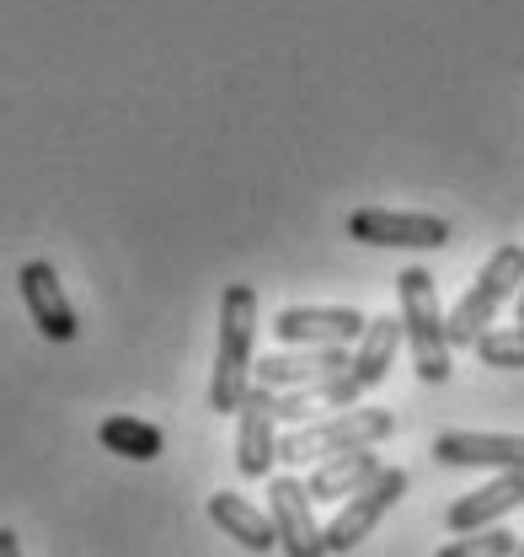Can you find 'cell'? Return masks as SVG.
<instances>
[{
    "label": "cell",
    "instance_id": "6da1fadb",
    "mask_svg": "<svg viewBox=\"0 0 524 557\" xmlns=\"http://www.w3.org/2000/svg\"><path fill=\"white\" fill-rule=\"evenodd\" d=\"M258 289L252 284H225L220 295V348H214V375H209V408L214 413H241L252 392V364H258Z\"/></svg>",
    "mask_w": 524,
    "mask_h": 557
},
{
    "label": "cell",
    "instance_id": "7a4b0ae2",
    "mask_svg": "<svg viewBox=\"0 0 524 557\" xmlns=\"http://www.w3.org/2000/svg\"><path fill=\"white\" fill-rule=\"evenodd\" d=\"M396 300H401V344L412 348V370L423 386H445L450 381V338H445V311H439V289L428 269H401L396 274Z\"/></svg>",
    "mask_w": 524,
    "mask_h": 557
},
{
    "label": "cell",
    "instance_id": "3957f363",
    "mask_svg": "<svg viewBox=\"0 0 524 557\" xmlns=\"http://www.w3.org/2000/svg\"><path fill=\"white\" fill-rule=\"evenodd\" d=\"M391 434L396 418L386 408H348V413L316 418V423H300V429L278 434V461L284 467H316V461L348 456V450H375Z\"/></svg>",
    "mask_w": 524,
    "mask_h": 557
},
{
    "label": "cell",
    "instance_id": "277c9868",
    "mask_svg": "<svg viewBox=\"0 0 524 557\" xmlns=\"http://www.w3.org/2000/svg\"><path fill=\"white\" fill-rule=\"evenodd\" d=\"M520 284H524V247L509 242V247H498V252L487 258V269L476 274V284L460 295L456 311L445 317V338H450V348H476V338L498 322L503 300L520 295Z\"/></svg>",
    "mask_w": 524,
    "mask_h": 557
},
{
    "label": "cell",
    "instance_id": "5b68a950",
    "mask_svg": "<svg viewBox=\"0 0 524 557\" xmlns=\"http://www.w3.org/2000/svg\"><path fill=\"white\" fill-rule=\"evenodd\" d=\"M396 348H401V317H370L364 338L348 348V370H342L337 381H327V386L311 392L316 408H342V413H348L359 397H370V392L391 375Z\"/></svg>",
    "mask_w": 524,
    "mask_h": 557
},
{
    "label": "cell",
    "instance_id": "8992f818",
    "mask_svg": "<svg viewBox=\"0 0 524 557\" xmlns=\"http://www.w3.org/2000/svg\"><path fill=\"white\" fill-rule=\"evenodd\" d=\"M407 487H412V478H407L401 467H386L370 487H359L353 498H342V504H337V515H332V525H322L327 553L342 557V553H353L364 536H375V525H380L396 504L407 498Z\"/></svg>",
    "mask_w": 524,
    "mask_h": 557
},
{
    "label": "cell",
    "instance_id": "52a82bcc",
    "mask_svg": "<svg viewBox=\"0 0 524 557\" xmlns=\"http://www.w3.org/2000/svg\"><path fill=\"white\" fill-rule=\"evenodd\" d=\"M348 236L364 247H401V252H439L450 247V220L412 214V209H353Z\"/></svg>",
    "mask_w": 524,
    "mask_h": 557
},
{
    "label": "cell",
    "instance_id": "ba28073f",
    "mask_svg": "<svg viewBox=\"0 0 524 557\" xmlns=\"http://www.w3.org/2000/svg\"><path fill=\"white\" fill-rule=\"evenodd\" d=\"M370 317L353 306H284L273 317V338L284 348H353L364 338Z\"/></svg>",
    "mask_w": 524,
    "mask_h": 557
},
{
    "label": "cell",
    "instance_id": "9c48e42d",
    "mask_svg": "<svg viewBox=\"0 0 524 557\" xmlns=\"http://www.w3.org/2000/svg\"><path fill=\"white\" fill-rule=\"evenodd\" d=\"M267 520H273V536H278V553L284 557H327V536L316 525V504L300 478H273L267 483Z\"/></svg>",
    "mask_w": 524,
    "mask_h": 557
},
{
    "label": "cell",
    "instance_id": "30bf717a",
    "mask_svg": "<svg viewBox=\"0 0 524 557\" xmlns=\"http://www.w3.org/2000/svg\"><path fill=\"white\" fill-rule=\"evenodd\" d=\"M348 370V348H284L252 364V386L267 392H316Z\"/></svg>",
    "mask_w": 524,
    "mask_h": 557
},
{
    "label": "cell",
    "instance_id": "8fae6325",
    "mask_svg": "<svg viewBox=\"0 0 524 557\" xmlns=\"http://www.w3.org/2000/svg\"><path fill=\"white\" fill-rule=\"evenodd\" d=\"M16 289H22V306H27L33 327H38L49 344H70V338L80 333L75 306H70V295H65V284H60V274H54V263H43V258L22 263Z\"/></svg>",
    "mask_w": 524,
    "mask_h": 557
},
{
    "label": "cell",
    "instance_id": "7c38bea8",
    "mask_svg": "<svg viewBox=\"0 0 524 557\" xmlns=\"http://www.w3.org/2000/svg\"><path fill=\"white\" fill-rule=\"evenodd\" d=\"M514 509H524V472H498L492 483L460 493L456 504L445 509V525H450L456 536H476V531L503 525Z\"/></svg>",
    "mask_w": 524,
    "mask_h": 557
},
{
    "label": "cell",
    "instance_id": "4fadbf2b",
    "mask_svg": "<svg viewBox=\"0 0 524 557\" xmlns=\"http://www.w3.org/2000/svg\"><path fill=\"white\" fill-rule=\"evenodd\" d=\"M439 467H492V472H524V434H482V429H445L434 440Z\"/></svg>",
    "mask_w": 524,
    "mask_h": 557
},
{
    "label": "cell",
    "instance_id": "5bb4252c",
    "mask_svg": "<svg viewBox=\"0 0 524 557\" xmlns=\"http://www.w3.org/2000/svg\"><path fill=\"white\" fill-rule=\"evenodd\" d=\"M273 461H278V418L267 408V392L252 386L236 413V472L258 483V478H273Z\"/></svg>",
    "mask_w": 524,
    "mask_h": 557
},
{
    "label": "cell",
    "instance_id": "9a60e30c",
    "mask_svg": "<svg viewBox=\"0 0 524 557\" xmlns=\"http://www.w3.org/2000/svg\"><path fill=\"white\" fill-rule=\"evenodd\" d=\"M380 472H386V467H380L375 450H348V456L316 461V472L305 478V493H311V504H342V498H353L359 487L375 483Z\"/></svg>",
    "mask_w": 524,
    "mask_h": 557
},
{
    "label": "cell",
    "instance_id": "2e32d148",
    "mask_svg": "<svg viewBox=\"0 0 524 557\" xmlns=\"http://www.w3.org/2000/svg\"><path fill=\"white\" fill-rule=\"evenodd\" d=\"M209 520H214L230 542H241L247 553H273V547H278L267 509L247 504L241 493H209Z\"/></svg>",
    "mask_w": 524,
    "mask_h": 557
},
{
    "label": "cell",
    "instance_id": "e0dca14e",
    "mask_svg": "<svg viewBox=\"0 0 524 557\" xmlns=\"http://www.w3.org/2000/svg\"><path fill=\"white\" fill-rule=\"evenodd\" d=\"M97 440H102V450H113V456H124V461H155V456L166 450V434L134 413L102 418V423H97Z\"/></svg>",
    "mask_w": 524,
    "mask_h": 557
},
{
    "label": "cell",
    "instance_id": "ac0fdd59",
    "mask_svg": "<svg viewBox=\"0 0 524 557\" xmlns=\"http://www.w3.org/2000/svg\"><path fill=\"white\" fill-rule=\"evenodd\" d=\"M476 359L492 370H524V327H487L476 338Z\"/></svg>",
    "mask_w": 524,
    "mask_h": 557
},
{
    "label": "cell",
    "instance_id": "d6986e66",
    "mask_svg": "<svg viewBox=\"0 0 524 557\" xmlns=\"http://www.w3.org/2000/svg\"><path fill=\"white\" fill-rule=\"evenodd\" d=\"M514 547H520V536L509 525H492V531H476V536H456L434 557H514Z\"/></svg>",
    "mask_w": 524,
    "mask_h": 557
},
{
    "label": "cell",
    "instance_id": "ffe728a7",
    "mask_svg": "<svg viewBox=\"0 0 524 557\" xmlns=\"http://www.w3.org/2000/svg\"><path fill=\"white\" fill-rule=\"evenodd\" d=\"M267 392V386H262ZM267 408L278 423H289V429H300V423H316V397L311 392H267Z\"/></svg>",
    "mask_w": 524,
    "mask_h": 557
},
{
    "label": "cell",
    "instance_id": "44dd1931",
    "mask_svg": "<svg viewBox=\"0 0 524 557\" xmlns=\"http://www.w3.org/2000/svg\"><path fill=\"white\" fill-rule=\"evenodd\" d=\"M0 557H22V542H16L11 525H0Z\"/></svg>",
    "mask_w": 524,
    "mask_h": 557
},
{
    "label": "cell",
    "instance_id": "7402d4cb",
    "mask_svg": "<svg viewBox=\"0 0 524 557\" xmlns=\"http://www.w3.org/2000/svg\"><path fill=\"white\" fill-rule=\"evenodd\" d=\"M514 327H524V284H520V300H514Z\"/></svg>",
    "mask_w": 524,
    "mask_h": 557
},
{
    "label": "cell",
    "instance_id": "603a6c76",
    "mask_svg": "<svg viewBox=\"0 0 524 557\" xmlns=\"http://www.w3.org/2000/svg\"><path fill=\"white\" fill-rule=\"evenodd\" d=\"M514 557H524V536H520V547H514Z\"/></svg>",
    "mask_w": 524,
    "mask_h": 557
}]
</instances>
